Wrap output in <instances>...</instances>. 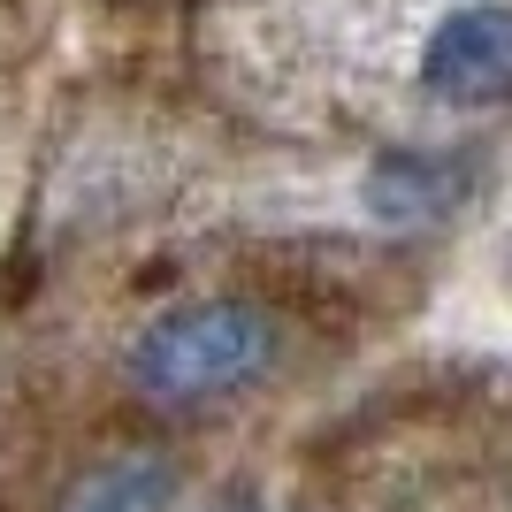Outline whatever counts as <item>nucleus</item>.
Masks as SVG:
<instances>
[{
    "mask_svg": "<svg viewBox=\"0 0 512 512\" xmlns=\"http://www.w3.org/2000/svg\"><path fill=\"white\" fill-rule=\"evenodd\" d=\"M268 367V321L237 299H199L161 314L130 352V383L161 398V406H199V398H230Z\"/></svg>",
    "mask_w": 512,
    "mask_h": 512,
    "instance_id": "obj_1",
    "label": "nucleus"
},
{
    "mask_svg": "<svg viewBox=\"0 0 512 512\" xmlns=\"http://www.w3.org/2000/svg\"><path fill=\"white\" fill-rule=\"evenodd\" d=\"M421 77L451 107H497L512 100V8L505 0H474L436 23L421 54Z\"/></svg>",
    "mask_w": 512,
    "mask_h": 512,
    "instance_id": "obj_2",
    "label": "nucleus"
},
{
    "mask_svg": "<svg viewBox=\"0 0 512 512\" xmlns=\"http://www.w3.org/2000/svg\"><path fill=\"white\" fill-rule=\"evenodd\" d=\"M459 192H467V176L436 153H383L360 184L367 214H383V222H436Z\"/></svg>",
    "mask_w": 512,
    "mask_h": 512,
    "instance_id": "obj_3",
    "label": "nucleus"
},
{
    "mask_svg": "<svg viewBox=\"0 0 512 512\" xmlns=\"http://www.w3.org/2000/svg\"><path fill=\"white\" fill-rule=\"evenodd\" d=\"M176 505V467L169 459H107L85 482H69L62 512H169Z\"/></svg>",
    "mask_w": 512,
    "mask_h": 512,
    "instance_id": "obj_4",
    "label": "nucleus"
},
{
    "mask_svg": "<svg viewBox=\"0 0 512 512\" xmlns=\"http://www.w3.org/2000/svg\"><path fill=\"white\" fill-rule=\"evenodd\" d=\"M222 512H260V505H222Z\"/></svg>",
    "mask_w": 512,
    "mask_h": 512,
    "instance_id": "obj_5",
    "label": "nucleus"
}]
</instances>
